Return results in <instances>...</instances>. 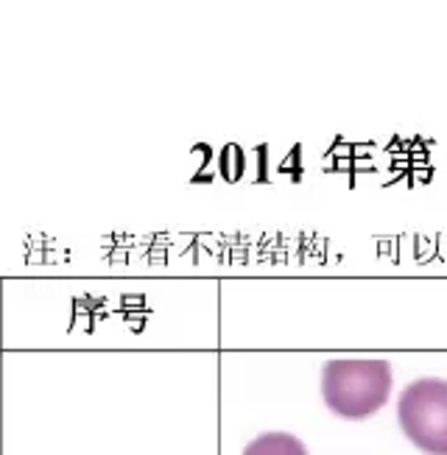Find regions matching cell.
I'll use <instances>...</instances> for the list:
<instances>
[{"instance_id": "6da1fadb", "label": "cell", "mask_w": 447, "mask_h": 455, "mask_svg": "<svg viewBox=\"0 0 447 455\" xmlns=\"http://www.w3.org/2000/svg\"><path fill=\"white\" fill-rule=\"evenodd\" d=\"M392 394V366L383 358H336L322 366L324 405L344 419H366Z\"/></svg>"}, {"instance_id": "7a4b0ae2", "label": "cell", "mask_w": 447, "mask_h": 455, "mask_svg": "<svg viewBox=\"0 0 447 455\" xmlns=\"http://www.w3.org/2000/svg\"><path fill=\"white\" fill-rule=\"evenodd\" d=\"M397 422L425 455H447V380L422 378L408 383L397 400Z\"/></svg>"}, {"instance_id": "3957f363", "label": "cell", "mask_w": 447, "mask_h": 455, "mask_svg": "<svg viewBox=\"0 0 447 455\" xmlns=\"http://www.w3.org/2000/svg\"><path fill=\"white\" fill-rule=\"evenodd\" d=\"M243 455H307L305 444L283 430L260 433L258 439H251L243 450Z\"/></svg>"}]
</instances>
